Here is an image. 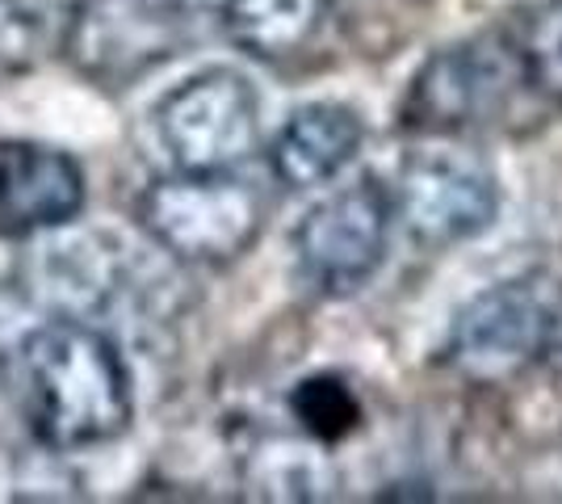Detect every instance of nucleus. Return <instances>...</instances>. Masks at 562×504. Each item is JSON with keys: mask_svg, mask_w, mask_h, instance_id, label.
Listing matches in <instances>:
<instances>
[{"mask_svg": "<svg viewBox=\"0 0 562 504\" xmlns=\"http://www.w3.org/2000/svg\"><path fill=\"white\" fill-rule=\"evenodd\" d=\"M562 303L550 273H520L474 294L449 328V361L474 383H499L541 366Z\"/></svg>", "mask_w": 562, "mask_h": 504, "instance_id": "0eeeda50", "label": "nucleus"}, {"mask_svg": "<svg viewBox=\"0 0 562 504\" xmlns=\"http://www.w3.org/2000/svg\"><path fill=\"white\" fill-rule=\"evenodd\" d=\"M211 0H80L68 22V59L97 85H131L186 55Z\"/></svg>", "mask_w": 562, "mask_h": 504, "instance_id": "20e7f679", "label": "nucleus"}, {"mask_svg": "<svg viewBox=\"0 0 562 504\" xmlns=\"http://www.w3.org/2000/svg\"><path fill=\"white\" fill-rule=\"evenodd\" d=\"M135 219L147 232V240L181 265H218L239 261L265 232V193L235 177L232 168L218 172H186L151 181L139 193Z\"/></svg>", "mask_w": 562, "mask_h": 504, "instance_id": "f03ea898", "label": "nucleus"}, {"mask_svg": "<svg viewBox=\"0 0 562 504\" xmlns=\"http://www.w3.org/2000/svg\"><path fill=\"white\" fill-rule=\"evenodd\" d=\"M391 227V186L378 172H361L349 186H336L294 227V261L303 282L328 299H349L370 287L386 265Z\"/></svg>", "mask_w": 562, "mask_h": 504, "instance_id": "39448f33", "label": "nucleus"}, {"mask_svg": "<svg viewBox=\"0 0 562 504\" xmlns=\"http://www.w3.org/2000/svg\"><path fill=\"white\" fill-rule=\"evenodd\" d=\"M513 34L529 93L562 105V0H541Z\"/></svg>", "mask_w": 562, "mask_h": 504, "instance_id": "ddd939ff", "label": "nucleus"}, {"mask_svg": "<svg viewBox=\"0 0 562 504\" xmlns=\"http://www.w3.org/2000/svg\"><path fill=\"white\" fill-rule=\"evenodd\" d=\"M541 366H550V370L562 379V303H559V315H554V333H550V345H546Z\"/></svg>", "mask_w": 562, "mask_h": 504, "instance_id": "2eb2a0df", "label": "nucleus"}, {"mask_svg": "<svg viewBox=\"0 0 562 504\" xmlns=\"http://www.w3.org/2000/svg\"><path fill=\"white\" fill-rule=\"evenodd\" d=\"M85 211V172L68 152L0 139V240L64 232Z\"/></svg>", "mask_w": 562, "mask_h": 504, "instance_id": "1a4fd4ad", "label": "nucleus"}, {"mask_svg": "<svg viewBox=\"0 0 562 504\" xmlns=\"http://www.w3.org/2000/svg\"><path fill=\"white\" fill-rule=\"evenodd\" d=\"M331 18V0H223L218 22L244 55L281 64L303 55Z\"/></svg>", "mask_w": 562, "mask_h": 504, "instance_id": "9b49d317", "label": "nucleus"}, {"mask_svg": "<svg viewBox=\"0 0 562 504\" xmlns=\"http://www.w3.org/2000/svg\"><path fill=\"white\" fill-rule=\"evenodd\" d=\"M366 119L349 101H306L290 110L269 144V168L285 190H319L361 156Z\"/></svg>", "mask_w": 562, "mask_h": 504, "instance_id": "9d476101", "label": "nucleus"}, {"mask_svg": "<svg viewBox=\"0 0 562 504\" xmlns=\"http://www.w3.org/2000/svg\"><path fill=\"white\" fill-rule=\"evenodd\" d=\"M391 206L407 240L441 253L492 227L499 215V181L492 165L470 147L424 144L403 156Z\"/></svg>", "mask_w": 562, "mask_h": 504, "instance_id": "423d86ee", "label": "nucleus"}, {"mask_svg": "<svg viewBox=\"0 0 562 504\" xmlns=\"http://www.w3.org/2000/svg\"><path fill=\"white\" fill-rule=\"evenodd\" d=\"M290 416L294 425L315 441V446H340L349 441L352 433L361 429L366 408H361V395L352 391V383L336 370H319V374H306L290 387Z\"/></svg>", "mask_w": 562, "mask_h": 504, "instance_id": "f8f14e48", "label": "nucleus"}, {"mask_svg": "<svg viewBox=\"0 0 562 504\" xmlns=\"http://www.w3.org/2000/svg\"><path fill=\"white\" fill-rule=\"evenodd\" d=\"M525 85L513 30H479L449 47H437L412 76L398 126L424 139H458L492 126Z\"/></svg>", "mask_w": 562, "mask_h": 504, "instance_id": "7ed1b4c3", "label": "nucleus"}, {"mask_svg": "<svg viewBox=\"0 0 562 504\" xmlns=\"http://www.w3.org/2000/svg\"><path fill=\"white\" fill-rule=\"evenodd\" d=\"M34 47V22L22 0H0V76L22 68Z\"/></svg>", "mask_w": 562, "mask_h": 504, "instance_id": "4468645a", "label": "nucleus"}, {"mask_svg": "<svg viewBox=\"0 0 562 504\" xmlns=\"http://www.w3.org/2000/svg\"><path fill=\"white\" fill-rule=\"evenodd\" d=\"M151 126L172 168H235L260 144V97L235 68H202L156 101Z\"/></svg>", "mask_w": 562, "mask_h": 504, "instance_id": "6e6552de", "label": "nucleus"}, {"mask_svg": "<svg viewBox=\"0 0 562 504\" xmlns=\"http://www.w3.org/2000/svg\"><path fill=\"white\" fill-rule=\"evenodd\" d=\"M0 383L25 433L59 455L105 446L135 421L117 345L89 320H47L0 354Z\"/></svg>", "mask_w": 562, "mask_h": 504, "instance_id": "f257e3e1", "label": "nucleus"}]
</instances>
